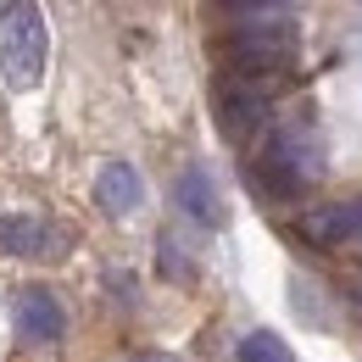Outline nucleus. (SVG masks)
Masks as SVG:
<instances>
[{
  "label": "nucleus",
  "mask_w": 362,
  "mask_h": 362,
  "mask_svg": "<svg viewBox=\"0 0 362 362\" xmlns=\"http://www.w3.org/2000/svg\"><path fill=\"white\" fill-rule=\"evenodd\" d=\"M223 62L228 73H251V78H279L296 67L301 56V28L284 11H262V17H240L223 34Z\"/></svg>",
  "instance_id": "1"
},
{
  "label": "nucleus",
  "mask_w": 362,
  "mask_h": 362,
  "mask_svg": "<svg viewBox=\"0 0 362 362\" xmlns=\"http://www.w3.org/2000/svg\"><path fill=\"white\" fill-rule=\"evenodd\" d=\"M251 179L262 184L268 195H279V201L313 189L323 179V139H317V129H307V123H279V129H268L257 162H251Z\"/></svg>",
  "instance_id": "2"
},
{
  "label": "nucleus",
  "mask_w": 362,
  "mask_h": 362,
  "mask_svg": "<svg viewBox=\"0 0 362 362\" xmlns=\"http://www.w3.org/2000/svg\"><path fill=\"white\" fill-rule=\"evenodd\" d=\"M0 73L17 90H34L45 73V17L34 0H6L0 6Z\"/></svg>",
  "instance_id": "3"
},
{
  "label": "nucleus",
  "mask_w": 362,
  "mask_h": 362,
  "mask_svg": "<svg viewBox=\"0 0 362 362\" xmlns=\"http://www.w3.org/2000/svg\"><path fill=\"white\" fill-rule=\"evenodd\" d=\"M212 106H218V129L228 139H251L268 129V112H273V95L262 78H251V73H228L218 95H212Z\"/></svg>",
  "instance_id": "4"
},
{
  "label": "nucleus",
  "mask_w": 362,
  "mask_h": 362,
  "mask_svg": "<svg viewBox=\"0 0 362 362\" xmlns=\"http://www.w3.org/2000/svg\"><path fill=\"white\" fill-rule=\"evenodd\" d=\"M301 234H307L313 245H346V240H357V234H362V195H357V201L313 206V212L301 218Z\"/></svg>",
  "instance_id": "5"
},
{
  "label": "nucleus",
  "mask_w": 362,
  "mask_h": 362,
  "mask_svg": "<svg viewBox=\"0 0 362 362\" xmlns=\"http://www.w3.org/2000/svg\"><path fill=\"white\" fill-rule=\"evenodd\" d=\"M17 329H23L34 346L62 340V301L50 296L45 284H28V290H17Z\"/></svg>",
  "instance_id": "6"
},
{
  "label": "nucleus",
  "mask_w": 362,
  "mask_h": 362,
  "mask_svg": "<svg viewBox=\"0 0 362 362\" xmlns=\"http://www.w3.org/2000/svg\"><path fill=\"white\" fill-rule=\"evenodd\" d=\"M0 245L11 257H62V234L34 218V212H17V218H0Z\"/></svg>",
  "instance_id": "7"
},
{
  "label": "nucleus",
  "mask_w": 362,
  "mask_h": 362,
  "mask_svg": "<svg viewBox=\"0 0 362 362\" xmlns=\"http://www.w3.org/2000/svg\"><path fill=\"white\" fill-rule=\"evenodd\" d=\"M173 201L184 206V218H195V223H223V201H218V189H212V173L195 168V162L173 179Z\"/></svg>",
  "instance_id": "8"
},
{
  "label": "nucleus",
  "mask_w": 362,
  "mask_h": 362,
  "mask_svg": "<svg viewBox=\"0 0 362 362\" xmlns=\"http://www.w3.org/2000/svg\"><path fill=\"white\" fill-rule=\"evenodd\" d=\"M95 201L106 206V212H134L139 201H145V184H139V173L129 168V162H106L100 168V179H95Z\"/></svg>",
  "instance_id": "9"
},
{
  "label": "nucleus",
  "mask_w": 362,
  "mask_h": 362,
  "mask_svg": "<svg viewBox=\"0 0 362 362\" xmlns=\"http://www.w3.org/2000/svg\"><path fill=\"white\" fill-rule=\"evenodd\" d=\"M240 362H296V357H290V346L273 329H257V334L240 340Z\"/></svg>",
  "instance_id": "10"
},
{
  "label": "nucleus",
  "mask_w": 362,
  "mask_h": 362,
  "mask_svg": "<svg viewBox=\"0 0 362 362\" xmlns=\"http://www.w3.org/2000/svg\"><path fill=\"white\" fill-rule=\"evenodd\" d=\"M228 17H262V11H284L290 0H218Z\"/></svg>",
  "instance_id": "11"
},
{
  "label": "nucleus",
  "mask_w": 362,
  "mask_h": 362,
  "mask_svg": "<svg viewBox=\"0 0 362 362\" xmlns=\"http://www.w3.org/2000/svg\"><path fill=\"white\" fill-rule=\"evenodd\" d=\"M134 362H173V357H134Z\"/></svg>",
  "instance_id": "12"
}]
</instances>
